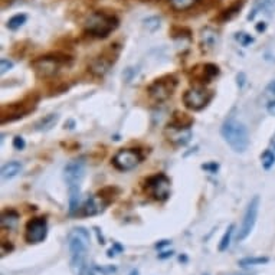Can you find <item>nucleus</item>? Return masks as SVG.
Masks as SVG:
<instances>
[{"mask_svg":"<svg viewBox=\"0 0 275 275\" xmlns=\"http://www.w3.org/2000/svg\"><path fill=\"white\" fill-rule=\"evenodd\" d=\"M68 248L71 253V269L75 275H84L87 269V252L90 248V232L75 228L69 232Z\"/></svg>","mask_w":275,"mask_h":275,"instance_id":"obj_1","label":"nucleus"},{"mask_svg":"<svg viewBox=\"0 0 275 275\" xmlns=\"http://www.w3.org/2000/svg\"><path fill=\"white\" fill-rule=\"evenodd\" d=\"M85 176V163L82 160H72L64 168V179L68 184L69 212L75 214L79 207L81 199V183Z\"/></svg>","mask_w":275,"mask_h":275,"instance_id":"obj_2","label":"nucleus"},{"mask_svg":"<svg viewBox=\"0 0 275 275\" xmlns=\"http://www.w3.org/2000/svg\"><path fill=\"white\" fill-rule=\"evenodd\" d=\"M221 134L223 140L229 144L230 149L237 153H244L249 145L246 127L242 122L238 121L234 115H230L229 118H226L222 124Z\"/></svg>","mask_w":275,"mask_h":275,"instance_id":"obj_3","label":"nucleus"},{"mask_svg":"<svg viewBox=\"0 0 275 275\" xmlns=\"http://www.w3.org/2000/svg\"><path fill=\"white\" fill-rule=\"evenodd\" d=\"M118 28V19L113 15H107L102 12L92 13L85 22V32L90 33L92 38H107L111 32Z\"/></svg>","mask_w":275,"mask_h":275,"instance_id":"obj_4","label":"nucleus"},{"mask_svg":"<svg viewBox=\"0 0 275 275\" xmlns=\"http://www.w3.org/2000/svg\"><path fill=\"white\" fill-rule=\"evenodd\" d=\"M67 61H68V56L59 58L58 55H46V56H40L38 59H35L31 64V67L39 78H51L59 71L62 64H65Z\"/></svg>","mask_w":275,"mask_h":275,"instance_id":"obj_5","label":"nucleus"},{"mask_svg":"<svg viewBox=\"0 0 275 275\" xmlns=\"http://www.w3.org/2000/svg\"><path fill=\"white\" fill-rule=\"evenodd\" d=\"M177 87V78L173 75H167L160 79H156L153 84L147 88V92L150 95V98L156 101V102H164L167 101Z\"/></svg>","mask_w":275,"mask_h":275,"instance_id":"obj_6","label":"nucleus"},{"mask_svg":"<svg viewBox=\"0 0 275 275\" xmlns=\"http://www.w3.org/2000/svg\"><path fill=\"white\" fill-rule=\"evenodd\" d=\"M214 98V91L205 87H193L183 94V104L192 111H200Z\"/></svg>","mask_w":275,"mask_h":275,"instance_id":"obj_7","label":"nucleus"},{"mask_svg":"<svg viewBox=\"0 0 275 275\" xmlns=\"http://www.w3.org/2000/svg\"><path fill=\"white\" fill-rule=\"evenodd\" d=\"M143 160V156L134 149H121L113 157V166L120 172H130L136 168Z\"/></svg>","mask_w":275,"mask_h":275,"instance_id":"obj_8","label":"nucleus"},{"mask_svg":"<svg viewBox=\"0 0 275 275\" xmlns=\"http://www.w3.org/2000/svg\"><path fill=\"white\" fill-rule=\"evenodd\" d=\"M258 212H260V196H253L252 200L249 202V205L246 207V210H245L242 226L238 232V241L239 242L251 235V232L255 228L257 219H258Z\"/></svg>","mask_w":275,"mask_h":275,"instance_id":"obj_9","label":"nucleus"},{"mask_svg":"<svg viewBox=\"0 0 275 275\" xmlns=\"http://www.w3.org/2000/svg\"><path fill=\"white\" fill-rule=\"evenodd\" d=\"M48 237V221L46 218H33L26 223L25 239L28 244H40Z\"/></svg>","mask_w":275,"mask_h":275,"instance_id":"obj_10","label":"nucleus"},{"mask_svg":"<svg viewBox=\"0 0 275 275\" xmlns=\"http://www.w3.org/2000/svg\"><path fill=\"white\" fill-rule=\"evenodd\" d=\"M145 187L156 200L163 202L170 196V179L163 173L150 177L145 183Z\"/></svg>","mask_w":275,"mask_h":275,"instance_id":"obj_11","label":"nucleus"},{"mask_svg":"<svg viewBox=\"0 0 275 275\" xmlns=\"http://www.w3.org/2000/svg\"><path fill=\"white\" fill-rule=\"evenodd\" d=\"M192 78L196 82H202V84H207L210 82L215 77L219 75V68L214 65V64H202L192 69L191 72Z\"/></svg>","mask_w":275,"mask_h":275,"instance_id":"obj_12","label":"nucleus"},{"mask_svg":"<svg viewBox=\"0 0 275 275\" xmlns=\"http://www.w3.org/2000/svg\"><path fill=\"white\" fill-rule=\"evenodd\" d=\"M110 203V200L105 199L102 195H94L91 198L88 199L85 202V205L81 209V215L82 216H97V215L102 214L104 209L107 207V205Z\"/></svg>","mask_w":275,"mask_h":275,"instance_id":"obj_13","label":"nucleus"},{"mask_svg":"<svg viewBox=\"0 0 275 275\" xmlns=\"http://www.w3.org/2000/svg\"><path fill=\"white\" fill-rule=\"evenodd\" d=\"M219 40V33L214 28H205L200 32V46L205 52L214 51Z\"/></svg>","mask_w":275,"mask_h":275,"instance_id":"obj_14","label":"nucleus"},{"mask_svg":"<svg viewBox=\"0 0 275 275\" xmlns=\"http://www.w3.org/2000/svg\"><path fill=\"white\" fill-rule=\"evenodd\" d=\"M168 140L176 145H184L191 141L192 138V131L191 129H186V130H179V129H172L167 127L166 130Z\"/></svg>","mask_w":275,"mask_h":275,"instance_id":"obj_15","label":"nucleus"},{"mask_svg":"<svg viewBox=\"0 0 275 275\" xmlns=\"http://www.w3.org/2000/svg\"><path fill=\"white\" fill-rule=\"evenodd\" d=\"M111 64H114V59H108L105 56H98L95 59H92L90 64V71L95 77H104L108 72V69L111 67Z\"/></svg>","mask_w":275,"mask_h":275,"instance_id":"obj_16","label":"nucleus"},{"mask_svg":"<svg viewBox=\"0 0 275 275\" xmlns=\"http://www.w3.org/2000/svg\"><path fill=\"white\" fill-rule=\"evenodd\" d=\"M192 124H193V118L191 115L182 113V111H175L173 117H172V121L168 122V127L179 129V130H186V129H191Z\"/></svg>","mask_w":275,"mask_h":275,"instance_id":"obj_17","label":"nucleus"},{"mask_svg":"<svg viewBox=\"0 0 275 275\" xmlns=\"http://www.w3.org/2000/svg\"><path fill=\"white\" fill-rule=\"evenodd\" d=\"M19 219H20V215L17 214L13 209H9V210H5L2 214V219H0V223H2V228L3 229H15L19 223Z\"/></svg>","mask_w":275,"mask_h":275,"instance_id":"obj_18","label":"nucleus"},{"mask_svg":"<svg viewBox=\"0 0 275 275\" xmlns=\"http://www.w3.org/2000/svg\"><path fill=\"white\" fill-rule=\"evenodd\" d=\"M22 170L23 166L20 161H9V163H6V164L2 167V177H3L5 180L13 179V177L17 176Z\"/></svg>","mask_w":275,"mask_h":275,"instance_id":"obj_19","label":"nucleus"},{"mask_svg":"<svg viewBox=\"0 0 275 275\" xmlns=\"http://www.w3.org/2000/svg\"><path fill=\"white\" fill-rule=\"evenodd\" d=\"M59 120V115L58 114H48L44 118H40L36 124H35V130L38 131H48L51 129H54L56 125V122Z\"/></svg>","mask_w":275,"mask_h":275,"instance_id":"obj_20","label":"nucleus"},{"mask_svg":"<svg viewBox=\"0 0 275 275\" xmlns=\"http://www.w3.org/2000/svg\"><path fill=\"white\" fill-rule=\"evenodd\" d=\"M267 257H246V258H242L239 260L238 265L242 268L248 267H255V265H264V264H268Z\"/></svg>","mask_w":275,"mask_h":275,"instance_id":"obj_21","label":"nucleus"},{"mask_svg":"<svg viewBox=\"0 0 275 275\" xmlns=\"http://www.w3.org/2000/svg\"><path fill=\"white\" fill-rule=\"evenodd\" d=\"M168 3L175 10L183 12V10L193 8L198 3V0H168Z\"/></svg>","mask_w":275,"mask_h":275,"instance_id":"obj_22","label":"nucleus"},{"mask_svg":"<svg viewBox=\"0 0 275 275\" xmlns=\"http://www.w3.org/2000/svg\"><path fill=\"white\" fill-rule=\"evenodd\" d=\"M261 163H262V167L265 170H269L275 164V152H272L271 149L265 150L264 153L261 154Z\"/></svg>","mask_w":275,"mask_h":275,"instance_id":"obj_23","label":"nucleus"},{"mask_svg":"<svg viewBox=\"0 0 275 275\" xmlns=\"http://www.w3.org/2000/svg\"><path fill=\"white\" fill-rule=\"evenodd\" d=\"M234 230H235V225H229V228H228V229H226V232L223 234L221 242H219V248H218L221 252L226 251V249L229 248L230 239H232V235H234Z\"/></svg>","mask_w":275,"mask_h":275,"instance_id":"obj_24","label":"nucleus"},{"mask_svg":"<svg viewBox=\"0 0 275 275\" xmlns=\"http://www.w3.org/2000/svg\"><path fill=\"white\" fill-rule=\"evenodd\" d=\"M26 20H28V16L23 15V13L12 16L8 20V28L10 31H16V29H19L20 26H23V25L26 23Z\"/></svg>","mask_w":275,"mask_h":275,"instance_id":"obj_25","label":"nucleus"},{"mask_svg":"<svg viewBox=\"0 0 275 275\" xmlns=\"http://www.w3.org/2000/svg\"><path fill=\"white\" fill-rule=\"evenodd\" d=\"M115 268L114 267H108V268H104V267H99V265H91L90 267V269H88V275H108L110 272H114Z\"/></svg>","mask_w":275,"mask_h":275,"instance_id":"obj_26","label":"nucleus"},{"mask_svg":"<svg viewBox=\"0 0 275 275\" xmlns=\"http://www.w3.org/2000/svg\"><path fill=\"white\" fill-rule=\"evenodd\" d=\"M235 39H237L238 42L241 44L242 46H248L253 44V38L251 35H248V33H245V32H238L237 35H235Z\"/></svg>","mask_w":275,"mask_h":275,"instance_id":"obj_27","label":"nucleus"},{"mask_svg":"<svg viewBox=\"0 0 275 275\" xmlns=\"http://www.w3.org/2000/svg\"><path fill=\"white\" fill-rule=\"evenodd\" d=\"M144 26L150 32H154L156 29H159V28H160V19H159V17H156V16H153V17H147V19L144 20Z\"/></svg>","mask_w":275,"mask_h":275,"instance_id":"obj_28","label":"nucleus"},{"mask_svg":"<svg viewBox=\"0 0 275 275\" xmlns=\"http://www.w3.org/2000/svg\"><path fill=\"white\" fill-rule=\"evenodd\" d=\"M138 72V68H133V67H130V68L124 69V74H122V77H124V79L127 81V82H130L133 78L137 75Z\"/></svg>","mask_w":275,"mask_h":275,"instance_id":"obj_29","label":"nucleus"},{"mask_svg":"<svg viewBox=\"0 0 275 275\" xmlns=\"http://www.w3.org/2000/svg\"><path fill=\"white\" fill-rule=\"evenodd\" d=\"M260 8L271 13L275 9V0H260Z\"/></svg>","mask_w":275,"mask_h":275,"instance_id":"obj_30","label":"nucleus"},{"mask_svg":"<svg viewBox=\"0 0 275 275\" xmlns=\"http://www.w3.org/2000/svg\"><path fill=\"white\" fill-rule=\"evenodd\" d=\"M13 68V62L9 61L6 58H2V61H0V69H2V74H6L8 71Z\"/></svg>","mask_w":275,"mask_h":275,"instance_id":"obj_31","label":"nucleus"},{"mask_svg":"<svg viewBox=\"0 0 275 275\" xmlns=\"http://www.w3.org/2000/svg\"><path fill=\"white\" fill-rule=\"evenodd\" d=\"M25 145H26V143H25V138L20 137V136H16L15 138H13V147H15L16 150H23L25 149Z\"/></svg>","mask_w":275,"mask_h":275,"instance_id":"obj_32","label":"nucleus"},{"mask_svg":"<svg viewBox=\"0 0 275 275\" xmlns=\"http://www.w3.org/2000/svg\"><path fill=\"white\" fill-rule=\"evenodd\" d=\"M265 95L275 99V81H271V82L267 85V88H265Z\"/></svg>","mask_w":275,"mask_h":275,"instance_id":"obj_33","label":"nucleus"},{"mask_svg":"<svg viewBox=\"0 0 275 275\" xmlns=\"http://www.w3.org/2000/svg\"><path fill=\"white\" fill-rule=\"evenodd\" d=\"M241 9V6L238 8V6H235V8L229 9V10H225V15H223V19H230L232 16H235L238 13V10Z\"/></svg>","mask_w":275,"mask_h":275,"instance_id":"obj_34","label":"nucleus"},{"mask_svg":"<svg viewBox=\"0 0 275 275\" xmlns=\"http://www.w3.org/2000/svg\"><path fill=\"white\" fill-rule=\"evenodd\" d=\"M170 244H172V241H168V239H163V241H160V242H157V244H156V248H157L159 251H161V249H164V248L168 246Z\"/></svg>","mask_w":275,"mask_h":275,"instance_id":"obj_35","label":"nucleus"},{"mask_svg":"<svg viewBox=\"0 0 275 275\" xmlns=\"http://www.w3.org/2000/svg\"><path fill=\"white\" fill-rule=\"evenodd\" d=\"M267 111H268V114L274 115V117H275V99H271V101L268 102Z\"/></svg>","mask_w":275,"mask_h":275,"instance_id":"obj_36","label":"nucleus"},{"mask_svg":"<svg viewBox=\"0 0 275 275\" xmlns=\"http://www.w3.org/2000/svg\"><path fill=\"white\" fill-rule=\"evenodd\" d=\"M173 251H163V252H160L157 257H159V260H167V258H172L173 257Z\"/></svg>","mask_w":275,"mask_h":275,"instance_id":"obj_37","label":"nucleus"},{"mask_svg":"<svg viewBox=\"0 0 275 275\" xmlns=\"http://www.w3.org/2000/svg\"><path fill=\"white\" fill-rule=\"evenodd\" d=\"M218 167H219V166H218L216 163H210V164H203V166H202V168L209 170V172H212V173H215V172L218 170Z\"/></svg>","mask_w":275,"mask_h":275,"instance_id":"obj_38","label":"nucleus"},{"mask_svg":"<svg viewBox=\"0 0 275 275\" xmlns=\"http://www.w3.org/2000/svg\"><path fill=\"white\" fill-rule=\"evenodd\" d=\"M94 230H95V234H97V238H98V242L101 245H104L105 244V239H104V237H102V234H101V232H99V228L98 226H95V228H94Z\"/></svg>","mask_w":275,"mask_h":275,"instance_id":"obj_39","label":"nucleus"},{"mask_svg":"<svg viewBox=\"0 0 275 275\" xmlns=\"http://www.w3.org/2000/svg\"><path fill=\"white\" fill-rule=\"evenodd\" d=\"M238 85H239V88H242L245 85V74L244 72H241L239 75H238Z\"/></svg>","mask_w":275,"mask_h":275,"instance_id":"obj_40","label":"nucleus"},{"mask_svg":"<svg viewBox=\"0 0 275 275\" xmlns=\"http://www.w3.org/2000/svg\"><path fill=\"white\" fill-rule=\"evenodd\" d=\"M113 246H114V249L117 251V252H122V251H124V246H121V245L118 244V242H114V244H113Z\"/></svg>","mask_w":275,"mask_h":275,"instance_id":"obj_41","label":"nucleus"},{"mask_svg":"<svg viewBox=\"0 0 275 275\" xmlns=\"http://www.w3.org/2000/svg\"><path fill=\"white\" fill-rule=\"evenodd\" d=\"M269 149H271L272 152H275V134L271 137V140H269Z\"/></svg>","mask_w":275,"mask_h":275,"instance_id":"obj_42","label":"nucleus"},{"mask_svg":"<svg viewBox=\"0 0 275 275\" xmlns=\"http://www.w3.org/2000/svg\"><path fill=\"white\" fill-rule=\"evenodd\" d=\"M115 253H117V251H115L114 248H111V249H108L107 257L108 258H113V257H115Z\"/></svg>","mask_w":275,"mask_h":275,"instance_id":"obj_43","label":"nucleus"},{"mask_svg":"<svg viewBox=\"0 0 275 275\" xmlns=\"http://www.w3.org/2000/svg\"><path fill=\"white\" fill-rule=\"evenodd\" d=\"M265 28H267V26H265V23H262V25H258V26H257V31L258 32L265 31Z\"/></svg>","mask_w":275,"mask_h":275,"instance_id":"obj_44","label":"nucleus"},{"mask_svg":"<svg viewBox=\"0 0 275 275\" xmlns=\"http://www.w3.org/2000/svg\"><path fill=\"white\" fill-rule=\"evenodd\" d=\"M179 261H180V262H186V261H187V257H186V255H180V257H179Z\"/></svg>","mask_w":275,"mask_h":275,"instance_id":"obj_45","label":"nucleus"},{"mask_svg":"<svg viewBox=\"0 0 275 275\" xmlns=\"http://www.w3.org/2000/svg\"><path fill=\"white\" fill-rule=\"evenodd\" d=\"M129 275H140V272H138V269H133Z\"/></svg>","mask_w":275,"mask_h":275,"instance_id":"obj_46","label":"nucleus"},{"mask_svg":"<svg viewBox=\"0 0 275 275\" xmlns=\"http://www.w3.org/2000/svg\"><path fill=\"white\" fill-rule=\"evenodd\" d=\"M141 2H157V0H141Z\"/></svg>","mask_w":275,"mask_h":275,"instance_id":"obj_47","label":"nucleus"}]
</instances>
